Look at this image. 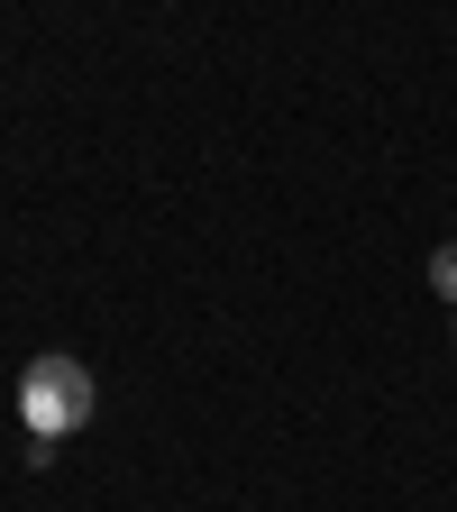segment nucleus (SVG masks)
Segmentation results:
<instances>
[{
    "mask_svg": "<svg viewBox=\"0 0 457 512\" xmlns=\"http://www.w3.org/2000/svg\"><path fill=\"white\" fill-rule=\"evenodd\" d=\"M430 293H439V302H448V311H457V238H448V247H439V256H430Z\"/></svg>",
    "mask_w": 457,
    "mask_h": 512,
    "instance_id": "2",
    "label": "nucleus"
},
{
    "mask_svg": "<svg viewBox=\"0 0 457 512\" xmlns=\"http://www.w3.org/2000/svg\"><path fill=\"white\" fill-rule=\"evenodd\" d=\"M448 330H457V311H448Z\"/></svg>",
    "mask_w": 457,
    "mask_h": 512,
    "instance_id": "3",
    "label": "nucleus"
},
{
    "mask_svg": "<svg viewBox=\"0 0 457 512\" xmlns=\"http://www.w3.org/2000/svg\"><path fill=\"white\" fill-rule=\"evenodd\" d=\"M92 412H101V384H92L83 357L46 348V357L19 366V421H28V439H74Z\"/></svg>",
    "mask_w": 457,
    "mask_h": 512,
    "instance_id": "1",
    "label": "nucleus"
}]
</instances>
